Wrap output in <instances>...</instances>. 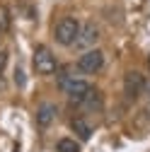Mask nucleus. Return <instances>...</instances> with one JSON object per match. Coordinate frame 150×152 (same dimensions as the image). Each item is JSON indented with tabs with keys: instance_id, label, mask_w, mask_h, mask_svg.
Segmentation results:
<instances>
[{
	"instance_id": "nucleus-1",
	"label": "nucleus",
	"mask_w": 150,
	"mask_h": 152,
	"mask_svg": "<svg viewBox=\"0 0 150 152\" xmlns=\"http://www.w3.org/2000/svg\"><path fill=\"white\" fill-rule=\"evenodd\" d=\"M80 22L75 20V17H61L58 24H56L53 29V36H56V41H58L61 46H73L75 41H78V36H80Z\"/></svg>"
},
{
	"instance_id": "nucleus-2",
	"label": "nucleus",
	"mask_w": 150,
	"mask_h": 152,
	"mask_svg": "<svg viewBox=\"0 0 150 152\" xmlns=\"http://www.w3.org/2000/svg\"><path fill=\"white\" fill-rule=\"evenodd\" d=\"M61 89L70 97V102L75 104H80L87 94L92 92V85L87 80H80V77H75V75H61Z\"/></svg>"
},
{
	"instance_id": "nucleus-6",
	"label": "nucleus",
	"mask_w": 150,
	"mask_h": 152,
	"mask_svg": "<svg viewBox=\"0 0 150 152\" xmlns=\"http://www.w3.org/2000/svg\"><path fill=\"white\" fill-rule=\"evenodd\" d=\"M97 39H99V29L95 27V22H87V24L80 27V36H78V41H75V46L90 51V46H95Z\"/></svg>"
},
{
	"instance_id": "nucleus-4",
	"label": "nucleus",
	"mask_w": 150,
	"mask_h": 152,
	"mask_svg": "<svg viewBox=\"0 0 150 152\" xmlns=\"http://www.w3.org/2000/svg\"><path fill=\"white\" fill-rule=\"evenodd\" d=\"M102 68H104V53L99 48H90V51H85L78 58V70H82L87 75H95Z\"/></svg>"
},
{
	"instance_id": "nucleus-10",
	"label": "nucleus",
	"mask_w": 150,
	"mask_h": 152,
	"mask_svg": "<svg viewBox=\"0 0 150 152\" xmlns=\"http://www.w3.org/2000/svg\"><path fill=\"white\" fill-rule=\"evenodd\" d=\"M0 29H10V12H7V7H0Z\"/></svg>"
},
{
	"instance_id": "nucleus-3",
	"label": "nucleus",
	"mask_w": 150,
	"mask_h": 152,
	"mask_svg": "<svg viewBox=\"0 0 150 152\" xmlns=\"http://www.w3.org/2000/svg\"><path fill=\"white\" fill-rule=\"evenodd\" d=\"M32 63H34V70L39 72V75H51V72H56V68H58V63H56V56H53L46 46H36Z\"/></svg>"
},
{
	"instance_id": "nucleus-9",
	"label": "nucleus",
	"mask_w": 150,
	"mask_h": 152,
	"mask_svg": "<svg viewBox=\"0 0 150 152\" xmlns=\"http://www.w3.org/2000/svg\"><path fill=\"white\" fill-rule=\"evenodd\" d=\"M56 152H80V145L73 138H61L58 145H56Z\"/></svg>"
},
{
	"instance_id": "nucleus-11",
	"label": "nucleus",
	"mask_w": 150,
	"mask_h": 152,
	"mask_svg": "<svg viewBox=\"0 0 150 152\" xmlns=\"http://www.w3.org/2000/svg\"><path fill=\"white\" fill-rule=\"evenodd\" d=\"M148 68H150V56H148Z\"/></svg>"
},
{
	"instance_id": "nucleus-5",
	"label": "nucleus",
	"mask_w": 150,
	"mask_h": 152,
	"mask_svg": "<svg viewBox=\"0 0 150 152\" xmlns=\"http://www.w3.org/2000/svg\"><path fill=\"white\" fill-rule=\"evenodd\" d=\"M143 87H145V80L138 70H128L126 77H124V89L131 99H136L138 94H143Z\"/></svg>"
},
{
	"instance_id": "nucleus-8",
	"label": "nucleus",
	"mask_w": 150,
	"mask_h": 152,
	"mask_svg": "<svg viewBox=\"0 0 150 152\" xmlns=\"http://www.w3.org/2000/svg\"><path fill=\"white\" fill-rule=\"evenodd\" d=\"M70 128L78 133L80 140H90V135H92V128H90V123H87L85 118H73V121H70Z\"/></svg>"
},
{
	"instance_id": "nucleus-7",
	"label": "nucleus",
	"mask_w": 150,
	"mask_h": 152,
	"mask_svg": "<svg viewBox=\"0 0 150 152\" xmlns=\"http://www.w3.org/2000/svg\"><path fill=\"white\" fill-rule=\"evenodd\" d=\"M56 113H58V109H56V104H41L39 109H36V126L39 128H49L51 123H53V118H56Z\"/></svg>"
}]
</instances>
